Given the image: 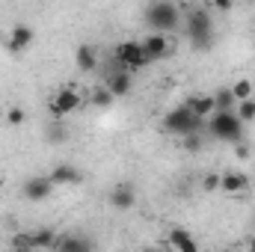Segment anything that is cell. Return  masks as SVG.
<instances>
[{
    "mask_svg": "<svg viewBox=\"0 0 255 252\" xmlns=\"http://www.w3.org/2000/svg\"><path fill=\"white\" fill-rule=\"evenodd\" d=\"M184 24H187V36H190L196 51H211L214 45V21H211V9L208 6H181Z\"/></svg>",
    "mask_w": 255,
    "mask_h": 252,
    "instance_id": "cell-1",
    "label": "cell"
},
{
    "mask_svg": "<svg viewBox=\"0 0 255 252\" xmlns=\"http://www.w3.org/2000/svg\"><path fill=\"white\" fill-rule=\"evenodd\" d=\"M145 24L151 27V33H169V30H175L178 24H184V15H181V6H175V3H166V0H160V3H151V6H145Z\"/></svg>",
    "mask_w": 255,
    "mask_h": 252,
    "instance_id": "cell-2",
    "label": "cell"
},
{
    "mask_svg": "<svg viewBox=\"0 0 255 252\" xmlns=\"http://www.w3.org/2000/svg\"><path fill=\"white\" fill-rule=\"evenodd\" d=\"M202 127H205V122L193 116L187 104H181V107H175V110H169L163 116V130L166 133H175V136H184V139L193 136V133H199Z\"/></svg>",
    "mask_w": 255,
    "mask_h": 252,
    "instance_id": "cell-3",
    "label": "cell"
},
{
    "mask_svg": "<svg viewBox=\"0 0 255 252\" xmlns=\"http://www.w3.org/2000/svg\"><path fill=\"white\" fill-rule=\"evenodd\" d=\"M208 130H211V136L214 139H220V142H241V136H244V122L235 116V113H214L211 119H208Z\"/></svg>",
    "mask_w": 255,
    "mask_h": 252,
    "instance_id": "cell-4",
    "label": "cell"
},
{
    "mask_svg": "<svg viewBox=\"0 0 255 252\" xmlns=\"http://www.w3.org/2000/svg\"><path fill=\"white\" fill-rule=\"evenodd\" d=\"M80 104H83L80 89H74V86H63V89H57V92L51 95V101H48V113L60 122V119H65V116H71Z\"/></svg>",
    "mask_w": 255,
    "mask_h": 252,
    "instance_id": "cell-5",
    "label": "cell"
},
{
    "mask_svg": "<svg viewBox=\"0 0 255 252\" xmlns=\"http://www.w3.org/2000/svg\"><path fill=\"white\" fill-rule=\"evenodd\" d=\"M116 63H119V68H125V71H136V68L148 65V60L142 54V45L133 42V39H128V42H119L116 45Z\"/></svg>",
    "mask_w": 255,
    "mask_h": 252,
    "instance_id": "cell-6",
    "label": "cell"
},
{
    "mask_svg": "<svg viewBox=\"0 0 255 252\" xmlns=\"http://www.w3.org/2000/svg\"><path fill=\"white\" fill-rule=\"evenodd\" d=\"M139 45H142V54H145L148 63H157V60L172 54V42L163 33H148L145 39H139Z\"/></svg>",
    "mask_w": 255,
    "mask_h": 252,
    "instance_id": "cell-7",
    "label": "cell"
},
{
    "mask_svg": "<svg viewBox=\"0 0 255 252\" xmlns=\"http://www.w3.org/2000/svg\"><path fill=\"white\" fill-rule=\"evenodd\" d=\"M21 190H24V199H27V202H45L57 187H54V181H51L48 175H33V178L24 181Z\"/></svg>",
    "mask_w": 255,
    "mask_h": 252,
    "instance_id": "cell-8",
    "label": "cell"
},
{
    "mask_svg": "<svg viewBox=\"0 0 255 252\" xmlns=\"http://www.w3.org/2000/svg\"><path fill=\"white\" fill-rule=\"evenodd\" d=\"M33 39H36L33 27H27V24H15V27L9 30L6 48H9V54H24L27 48H33Z\"/></svg>",
    "mask_w": 255,
    "mask_h": 252,
    "instance_id": "cell-9",
    "label": "cell"
},
{
    "mask_svg": "<svg viewBox=\"0 0 255 252\" xmlns=\"http://www.w3.org/2000/svg\"><path fill=\"white\" fill-rule=\"evenodd\" d=\"M92 241L86 235H60L51 252H92Z\"/></svg>",
    "mask_w": 255,
    "mask_h": 252,
    "instance_id": "cell-10",
    "label": "cell"
},
{
    "mask_svg": "<svg viewBox=\"0 0 255 252\" xmlns=\"http://www.w3.org/2000/svg\"><path fill=\"white\" fill-rule=\"evenodd\" d=\"M48 178L54 181V187H74V184L83 181V175H80L77 166H71V163H57V166L48 172Z\"/></svg>",
    "mask_w": 255,
    "mask_h": 252,
    "instance_id": "cell-11",
    "label": "cell"
},
{
    "mask_svg": "<svg viewBox=\"0 0 255 252\" xmlns=\"http://www.w3.org/2000/svg\"><path fill=\"white\" fill-rule=\"evenodd\" d=\"M130 86H133V77H130V71H125V68L110 71V74H107V83H104V89H107L113 98L128 95V92H130Z\"/></svg>",
    "mask_w": 255,
    "mask_h": 252,
    "instance_id": "cell-12",
    "label": "cell"
},
{
    "mask_svg": "<svg viewBox=\"0 0 255 252\" xmlns=\"http://www.w3.org/2000/svg\"><path fill=\"white\" fill-rule=\"evenodd\" d=\"M110 208H116V211H130L133 205H136V190L130 187V184H116V187L110 190Z\"/></svg>",
    "mask_w": 255,
    "mask_h": 252,
    "instance_id": "cell-13",
    "label": "cell"
},
{
    "mask_svg": "<svg viewBox=\"0 0 255 252\" xmlns=\"http://www.w3.org/2000/svg\"><path fill=\"white\" fill-rule=\"evenodd\" d=\"M184 104L190 107L193 116H196V119H202V122H208V119L217 113V107H214V95H190Z\"/></svg>",
    "mask_w": 255,
    "mask_h": 252,
    "instance_id": "cell-14",
    "label": "cell"
},
{
    "mask_svg": "<svg viewBox=\"0 0 255 252\" xmlns=\"http://www.w3.org/2000/svg\"><path fill=\"white\" fill-rule=\"evenodd\" d=\"M220 190L229 196H238V193L250 190V178L244 172H226V175H220Z\"/></svg>",
    "mask_w": 255,
    "mask_h": 252,
    "instance_id": "cell-15",
    "label": "cell"
},
{
    "mask_svg": "<svg viewBox=\"0 0 255 252\" xmlns=\"http://www.w3.org/2000/svg\"><path fill=\"white\" fill-rule=\"evenodd\" d=\"M169 244L175 252H199V244L193 241V235L187 229H172L169 232Z\"/></svg>",
    "mask_w": 255,
    "mask_h": 252,
    "instance_id": "cell-16",
    "label": "cell"
},
{
    "mask_svg": "<svg viewBox=\"0 0 255 252\" xmlns=\"http://www.w3.org/2000/svg\"><path fill=\"white\" fill-rule=\"evenodd\" d=\"M74 63L80 71H95L98 68V51L92 48V45H80L77 51H74Z\"/></svg>",
    "mask_w": 255,
    "mask_h": 252,
    "instance_id": "cell-17",
    "label": "cell"
},
{
    "mask_svg": "<svg viewBox=\"0 0 255 252\" xmlns=\"http://www.w3.org/2000/svg\"><path fill=\"white\" fill-rule=\"evenodd\" d=\"M214 107H217V113H235L238 101H235L232 89H217L214 92Z\"/></svg>",
    "mask_w": 255,
    "mask_h": 252,
    "instance_id": "cell-18",
    "label": "cell"
},
{
    "mask_svg": "<svg viewBox=\"0 0 255 252\" xmlns=\"http://www.w3.org/2000/svg\"><path fill=\"white\" fill-rule=\"evenodd\" d=\"M57 232L54 229H36L33 232V250H51L54 244H57Z\"/></svg>",
    "mask_w": 255,
    "mask_h": 252,
    "instance_id": "cell-19",
    "label": "cell"
},
{
    "mask_svg": "<svg viewBox=\"0 0 255 252\" xmlns=\"http://www.w3.org/2000/svg\"><path fill=\"white\" fill-rule=\"evenodd\" d=\"M232 95H235V101H238V104H241V101H250V98H253V80L241 77V80L232 86Z\"/></svg>",
    "mask_w": 255,
    "mask_h": 252,
    "instance_id": "cell-20",
    "label": "cell"
},
{
    "mask_svg": "<svg viewBox=\"0 0 255 252\" xmlns=\"http://www.w3.org/2000/svg\"><path fill=\"white\" fill-rule=\"evenodd\" d=\"M235 116H238L241 122H255V98H250V101H241V104L235 107Z\"/></svg>",
    "mask_w": 255,
    "mask_h": 252,
    "instance_id": "cell-21",
    "label": "cell"
},
{
    "mask_svg": "<svg viewBox=\"0 0 255 252\" xmlns=\"http://www.w3.org/2000/svg\"><path fill=\"white\" fill-rule=\"evenodd\" d=\"M89 101H92L98 110H107V107L113 104V95H110L104 86H98V89H92V98H89Z\"/></svg>",
    "mask_w": 255,
    "mask_h": 252,
    "instance_id": "cell-22",
    "label": "cell"
},
{
    "mask_svg": "<svg viewBox=\"0 0 255 252\" xmlns=\"http://www.w3.org/2000/svg\"><path fill=\"white\" fill-rule=\"evenodd\" d=\"M24 122H27V110L24 107H9L6 110V125L18 127V125H24Z\"/></svg>",
    "mask_w": 255,
    "mask_h": 252,
    "instance_id": "cell-23",
    "label": "cell"
},
{
    "mask_svg": "<svg viewBox=\"0 0 255 252\" xmlns=\"http://www.w3.org/2000/svg\"><path fill=\"white\" fill-rule=\"evenodd\" d=\"M202 190L205 193H217L220 190V175H205L202 178Z\"/></svg>",
    "mask_w": 255,
    "mask_h": 252,
    "instance_id": "cell-24",
    "label": "cell"
},
{
    "mask_svg": "<svg viewBox=\"0 0 255 252\" xmlns=\"http://www.w3.org/2000/svg\"><path fill=\"white\" fill-rule=\"evenodd\" d=\"M184 148H187V151H199V148H202V139H199V133H193V136H187Z\"/></svg>",
    "mask_w": 255,
    "mask_h": 252,
    "instance_id": "cell-25",
    "label": "cell"
},
{
    "mask_svg": "<svg viewBox=\"0 0 255 252\" xmlns=\"http://www.w3.org/2000/svg\"><path fill=\"white\" fill-rule=\"evenodd\" d=\"M214 9H220V12H229V9H232V0H217V3H214Z\"/></svg>",
    "mask_w": 255,
    "mask_h": 252,
    "instance_id": "cell-26",
    "label": "cell"
},
{
    "mask_svg": "<svg viewBox=\"0 0 255 252\" xmlns=\"http://www.w3.org/2000/svg\"><path fill=\"white\" fill-rule=\"evenodd\" d=\"M247 154H250V145H241L238 142V157H247Z\"/></svg>",
    "mask_w": 255,
    "mask_h": 252,
    "instance_id": "cell-27",
    "label": "cell"
},
{
    "mask_svg": "<svg viewBox=\"0 0 255 252\" xmlns=\"http://www.w3.org/2000/svg\"><path fill=\"white\" fill-rule=\"evenodd\" d=\"M12 252H33V250H12Z\"/></svg>",
    "mask_w": 255,
    "mask_h": 252,
    "instance_id": "cell-28",
    "label": "cell"
},
{
    "mask_svg": "<svg viewBox=\"0 0 255 252\" xmlns=\"http://www.w3.org/2000/svg\"><path fill=\"white\" fill-rule=\"evenodd\" d=\"M226 252H232V250H226Z\"/></svg>",
    "mask_w": 255,
    "mask_h": 252,
    "instance_id": "cell-29",
    "label": "cell"
}]
</instances>
